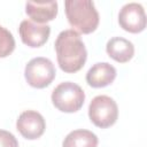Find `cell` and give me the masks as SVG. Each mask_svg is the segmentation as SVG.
Here are the masks:
<instances>
[{
    "instance_id": "1",
    "label": "cell",
    "mask_w": 147,
    "mask_h": 147,
    "mask_svg": "<svg viewBox=\"0 0 147 147\" xmlns=\"http://www.w3.org/2000/svg\"><path fill=\"white\" fill-rule=\"evenodd\" d=\"M54 48L57 64L62 71L75 74L83 69L87 59V51L78 32L72 29L61 31L55 39Z\"/></svg>"
},
{
    "instance_id": "2",
    "label": "cell",
    "mask_w": 147,
    "mask_h": 147,
    "mask_svg": "<svg viewBox=\"0 0 147 147\" xmlns=\"http://www.w3.org/2000/svg\"><path fill=\"white\" fill-rule=\"evenodd\" d=\"M64 10L72 30L79 34H90L98 29L100 16L93 1L67 0L64 1Z\"/></svg>"
},
{
    "instance_id": "3",
    "label": "cell",
    "mask_w": 147,
    "mask_h": 147,
    "mask_svg": "<svg viewBox=\"0 0 147 147\" xmlns=\"http://www.w3.org/2000/svg\"><path fill=\"white\" fill-rule=\"evenodd\" d=\"M51 100L57 110L71 114L78 111L83 107L85 92L76 83L62 82L52 91Z\"/></svg>"
},
{
    "instance_id": "4",
    "label": "cell",
    "mask_w": 147,
    "mask_h": 147,
    "mask_svg": "<svg viewBox=\"0 0 147 147\" xmlns=\"http://www.w3.org/2000/svg\"><path fill=\"white\" fill-rule=\"evenodd\" d=\"M88 118L100 129L113 126L118 119V106L116 101L105 94L94 96L88 105Z\"/></svg>"
},
{
    "instance_id": "5",
    "label": "cell",
    "mask_w": 147,
    "mask_h": 147,
    "mask_svg": "<svg viewBox=\"0 0 147 147\" xmlns=\"http://www.w3.org/2000/svg\"><path fill=\"white\" fill-rule=\"evenodd\" d=\"M56 76L55 65L44 56L31 59L24 68V77L26 83L33 88H45L51 85Z\"/></svg>"
},
{
    "instance_id": "6",
    "label": "cell",
    "mask_w": 147,
    "mask_h": 147,
    "mask_svg": "<svg viewBox=\"0 0 147 147\" xmlns=\"http://www.w3.org/2000/svg\"><path fill=\"white\" fill-rule=\"evenodd\" d=\"M118 24L126 32H142L147 25V16L142 5L138 2L125 3L118 13Z\"/></svg>"
},
{
    "instance_id": "7",
    "label": "cell",
    "mask_w": 147,
    "mask_h": 147,
    "mask_svg": "<svg viewBox=\"0 0 147 147\" xmlns=\"http://www.w3.org/2000/svg\"><path fill=\"white\" fill-rule=\"evenodd\" d=\"M16 130L23 138L28 140H36L45 133L46 121L37 110H24L17 117Z\"/></svg>"
},
{
    "instance_id": "8",
    "label": "cell",
    "mask_w": 147,
    "mask_h": 147,
    "mask_svg": "<svg viewBox=\"0 0 147 147\" xmlns=\"http://www.w3.org/2000/svg\"><path fill=\"white\" fill-rule=\"evenodd\" d=\"M18 33L24 45L38 48L47 42L51 34V26L48 24H38L30 20H23L20 23Z\"/></svg>"
},
{
    "instance_id": "9",
    "label": "cell",
    "mask_w": 147,
    "mask_h": 147,
    "mask_svg": "<svg viewBox=\"0 0 147 147\" xmlns=\"http://www.w3.org/2000/svg\"><path fill=\"white\" fill-rule=\"evenodd\" d=\"M117 76L116 68L108 62H98L93 64L86 72L85 79L88 86L101 88L110 85Z\"/></svg>"
},
{
    "instance_id": "10",
    "label": "cell",
    "mask_w": 147,
    "mask_h": 147,
    "mask_svg": "<svg viewBox=\"0 0 147 147\" xmlns=\"http://www.w3.org/2000/svg\"><path fill=\"white\" fill-rule=\"evenodd\" d=\"M59 10L56 1H28L25 3V13L30 21L38 24H47L53 21Z\"/></svg>"
},
{
    "instance_id": "11",
    "label": "cell",
    "mask_w": 147,
    "mask_h": 147,
    "mask_svg": "<svg viewBox=\"0 0 147 147\" xmlns=\"http://www.w3.org/2000/svg\"><path fill=\"white\" fill-rule=\"evenodd\" d=\"M106 52L114 61L118 63H127L133 59L136 48L129 39L123 37H113L106 44Z\"/></svg>"
},
{
    "instance_id": "12",
    "label": "cell",
    "mask_w": 147,
    "mask_h": 147,
    "mask_svg": "<svg viewBox=\"0 0 147 147\" xmlns=\"http://www.w3.org/2000/svg\"><path fill=\"white\" fill-rule=\"evenodd\" d=\"M99 139L95 133L85 129L69 132L62 141V147H98Z\"/></svg>"
},
{
    "instance_id": "13",
    "label": "cell",
    "mask_w": 147,
    "mask_h": 147,
    "mask_svg": "<svg viewBox=\"0 0 147 147\" xmlns=\"http://www.w3.org/2000/svg\"><path fill=\"white\" fill-rule=\"evenodd\" d=\"M15 46L16 42L13 33L5 26L0 25V59L9 56L14 52Z\"/></svg>"
},
{
    "instance_id": "14",
    "label": "cell",
    "mask_w": 147,
    "mask_h": 147,
    "mask_svg": "<svg viewBox=\"0 0 147 147\" xmlns=\"http://www.w3.org/2000/svg\"><path fill=\"white\" fill-rule=\"evenodd\" d=\"M0 147H18V141L11 132L0 129Z\"/></svg>"
}]
</instances>
